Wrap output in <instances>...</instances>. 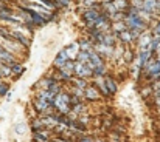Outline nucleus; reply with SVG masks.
Segmentation results:
<instances>
[{
	"mask_svg": "<svg viewBox=\"0 0 160 142\" xmlns=\"http://www.w3.org/2000/svg\"><path fill=\"white\" fill-rule=\"evenodd\" d=\"M142 9L146 11L148 14H151L152 17L160 16V0H143Z\"/></svg>",
	"mask_w": 160,
	"mask_h": 142,
	"instance_id": "obj_6",
	"label": "nucleus"
},
{
	"mask_svg": "<svg viewBox=\"0 0 160 142\" xmlns=\"http://www.w3.org/2000/svg\"><path fill=\"white\" fill-rule=\"evenodd\" d=\"M110 3H112L113 9L120 11V12H126V9L129 8V0H112Z\"/></svg>",
	"mask_w": 160,
	"mask_h": 142,
	"instance_id": "obj_16",
	"label": "nucleus"
},
{
	"mask_svg": "<svg viewBox=\"0 0 160 142\" xmlns=\"http://www.w3.org/2000/svg\"><path fill=\"white\" fill-rule=\"evenodd\" d=\"M78 47L79 49H82V51H93V44H92V40L87 37V39H81L79 42H78Z\"/></svg>",
	"mask_w": 160,
	"mask_h": 142,
	"instance_id": "obj_21",
	"label": "nucleus"
},
{
	"mask_svg": "<svg viewBox=\"0 0 160 142\" xmlns=\"http://www.w3.org/2000/svg\"><path fill=\"white\" fill-rule=\"evenodd\" d=\"M151 39H152V33H140V36H138V48L140 49H146V48H149V44H151Z\"/></svg>",
	"mask_w": 160,
	"mask_h": 142,
	"instance_id": "obj_11",
	"label": "nucleus"
},
{
	"mask_svg": "<svg viewBox=\"0 0 160 142\" xmlns=\"http://www.w3.org/2000/svg\"><path fill=\"white\" fill-rule=\"evenodd\" d=\"M72 85H75V87H78V88H81V90H84L87 85H89V80L87 79H84V77H72Z\"/></svg>",
	"mask_w": 160,
	"mask_h": 142,
	"instance_id": "obj_22",
	"label": "nucleus"
},
{
	"mask_svg": "<svg viewBox=\"0 0 160 142\" xmlns=\"http://www.w3.org/2000/svg\"><path fill=\"white\" fill-rule=\"evenodd\" d=\"M73 73H75V76H76V77H84V79H89V77H92V76H93V71H92L86 63L78 62V60H75Z\"/></svg>",
	"mask_w": 160,
	"mask_h": 142,
	"instance_id": "obj_4",
	"label": "nucleus"
},
{
	"mask_svg": "<svg viewBox=\"0 0 160 142\" xmlns=\"http://www.w3.org/2000/svg\"><path fill=\"white\" fill-rule=\"evenodd\" d=\"M152 34H156V36H160V20L156 23V26H154V31H152Z\"/></svg>",
	"mask_w": 160,
	"mask_h": 142,
	"instance_id": "obj_32",
	"label": "nucleus"
},
{
	"mask_svg": "<svg viewBox=\"0 0 160 142\" xmlns=\"http://www.w3.org/2000/svg\"><path fill=\"white\" fill-rule=\"evenodd\" d=\"M142 96L145 99H149V96H152V85L151 84H146L143 88H142Z\"/></svg>",
	"mask_w": 160,
	"mask_h": 142,
	"instance_id": "obj_26",
	"label": "nucleus"
},
{
	"mask_svg": "<svg viewBox=\"0 0 160 142\" xmlns=\"http://www.w3.org/2000/svg\"><path fill=\"white\" fill-rule=\"evenodd\" d=\"M0 60H3V62H6V63H14V62H17L16 60V57H14V54H11L6 48L3 47V44H0Z\"/></svg>",
	"mask_w": 160,
	"mask_h": 142,
	"instance_id": "obj_12",
	"label": "nucleus"
},
{
	"mask_svg": "<svg viewBox=\"0 0 160 142\" xmlns=\"http://www.w3.org/2000/svg\"><path fill=\"white\" fill-rule=\"evenodd\" d=\"M135 59V56H134V51L131 49V48L126 45L124 48V51H123V60L126 62V63H132V60Z\"/></svg>",
	"mask_w": 160,
	"mask_h": 142,
	"instance_id": "obj_25",
	"label": "nucleus"
},
{
	"mask_svg": "<svg viewBox=\"0 0 160 142\" xmlns=\"http://www.w3.org/2000/svg\"><path fill=\"white\" fill-rule=\"evenodd\" d=\"M20 8L28 14V17H30V22L33 23V26H44L45 23H47V20L42 17V14L39 12V11H36L34 8H31V6H27V5H20Z\"/></svg>",
	"mask_w": 160,
	"mask_h": 142,
	"instance_id": "obj_2",
	"label": "nucleus"
},
{
	"mask_svg": "<svg viewBox=\"0 0 160 142\" xmlns=\"http://www.w3.org/2000/svg\"><path fill=\"white\" fill-rule=\"evenodd\" d=\"M8 91H9V84L0 80V96H6Z\"/></svg>",
	"mask_w": 160,
	"mask_h": 142,
	"instance_id": "obj_29",
	"label": "nucleus"
},
{
	"mask_svg": "<svg viewBox=\"0 0 160 142\" xmlns=\"http://www.w3.org/2000/svg\"><path fill=\"white\" fill-rule=\"evenodd\" d=\"M159 49H160V36L152 34V39H151V44H149V51L152 54H156Z\"/></svg>",
	"mask_w": 160,
	"mask_h": 142,
	"instance_id": "obj_23",
	"label": "nucleus"
},
{
	"mask_svg": "<svg viewBox=\"0 0 160 142\" xmlns=\"http://www.w3.org/2000/svg\"><path fill=\"white\" fill-rule=\"evenodd\" d=\"M53 2H54V6L56 8H67L72 3V0H53Z\"/></svg>",
	"mask_w": 160,
	"mask_h": 142,
	"instance_id": "obj_28",
	"label": "nucleus"
},
{
	"mask_svg": "<svg viewBox=\"0 0 160 142\" xmlns=\"http://www.w3.org/2000/svg\"><path fill=\"white\" fill-rule=\"evenodd\" d=\"M68 60V56H67V53H65V49L62 48L59 53H58V56L54 57V62H53V65L56 66V68H61L65 62Z\"/></svg>",
	"mask_w": 160,
	"mask_h": 142,
	"instance_id": "obj_14",
	"label": "nucleus"
},
{
	"mask_svg": "<svg viewBox=\"0 0 160 142\" xmlns=\"http://www.w3.org/2000/svg\"><path fill=\"white\" fill-rule=\"evenodd\" d=\"M86 100H89V102H97V100H100L101 99V94H100V91H98V88L95 87V85H87L86 88H84V96H82Z\"/></svg>",
	"mask_w": 160,
	"mask_h": 142,
	"instance_id": "obj_7",
	"label": "nucleus"
},
{
	"mask_svg": "<svg viewBox=\"0 0 160 142\" xmlns=\"http://www.w3.org/2000/svg\"><path fill=\"white\" fill-rule=\"evenodd\" d=\"M123 20H124V23H126V26H128L129 30H135V31H138V33H143V31H146V28H148V22H145V20L137 14V8H134V6H131V5H129V8L126 9Z\"/></svg>",
	"mask_w": 160,
	"mask_h": 142,
	"instance_id": "obj_1",
	"label": "nucleus"
},
{
	"mask_svg": "<svg viewBox=\"0 0 160 142\" xmlns=\"http://www.w3.org/2000/svg\"><path fill=\"white\" fill-rule=\"evenodd\" d=\"M138 36H140V33L138 31H135V30H124V31H121L118 36H117V39L123 44V45H131L132 42H135L137 39H138Z\"/></svg>",
	"mask_w": 160,
	"mask_h": 142,
	"instance_id": "obj_3",
	"label": "nucleus"
},
{
	"mask_svg": "<svg viewBox=\"0 0 160 142\" xmlns=\"http://www.w3.org/2000/svg\"><path fill=\"white\" fill-rule=\"evenodd\" d=\"M8 34H9V37H11L12 40H16V42L20 44L22 47H25V48L31 47V39H30L28 36H25L23 33H20V31H17V30H8Z\"/></svg>",
	"mask_w": 160,
	"mask_h": 142,
	"instance_id": "obj_5",
	"label": "nucleus"
},
{
	"mask_svg": "<svg viewBox=\"0 0 160 142\" xmlns=\"http://www.w3.org/2000/svg\"><path fill=\"white\" fill-rule=\"evenodd\" d=\"M52 103L48 100H44V99H39V97H34L33 100V110L38 113V114H42L47 108H50Z\"/></svg>",
	"mask_w": 160,
	"mask_h": 142,
	"instance_id": "obj_9",
	"label": "nucleus"
},
{
	"mask_svg": "<svg viewBox=\"0 0 160 142\" xmlns=\"http://www.w3.org/2000/svg\"><path fill=\"white\" fill-rule=\"evenodd\" d=\"M76 141L78 142H95V138H93L92 135H86V133H82V135L76 136Z\"/></svg>",
	"mask_w": 160,
	"mask_h": 142,
	"instance_id": "obj_27",
	"label": "nucleus"
},
{
	"mask_svg": "<svg viewBox=\"0 0 160 142\" xmlns=\"http://www.w3.org/2000/svg\"><path fill=\"white\" fill-rule=\"evenodd\" d=\"M103 79H104V85H106L107 91H109L112 96H115V94H117V91H118V84H117V79H115V77H112V76H107V74L103 77Z\"/></svg>",
	"mask_w": 160,
	"mask_h": 142,
	"instance_id": "obj_10",
	"label": "nucleus"
},
{
	"mask_svg": "<svg viewBox=\"0 0 160 142\" xmlns=\"http://www.w3.org/2000/svg\"><path fill=\"white\" fill-rule=\"evenodd\" d=\"M23 73H25V66H23V65H20L19 62L11 63V77H12V79L20 77Z\"/></svg>",
	"mask_w": 160,
	"mask_h": 142,
	"instance_id": "obj_13",
	"label": "nucleus"
},
{
	"mask_svg": "<svg viewBox=\"0 0 160 142\" xmlns=\"http://www.w3.org/2000/svg\"><path fill=\"white\" fill-rule=\"evenodd\" d=\"M106 74H107V63L104 62V63H101V65L93 68V76L92 77H103Z\"/></svg>",
	"mask_w": 160,
	"mask_h": 142,
	"instance_id": "obj_20",
	"label": "nucleus"
},
{
	"mask_svg": "<svg viewBox=\"0 0 160 142\" xmlns=\"http://www.w3.org/2000/svg\"><path fill=\"white\" fill-rule=\"evenodd\" d=\"M156 54H157V56H156V59H157V60H160V49L156 53Z\"/></svg>",
	"mask_w": 160,
	"mask_h": 142,
	"instance_id": "obj_34",
	"label": "nucleus"
},
{
	"mask_svg": "<svg viewBox=\"0 0 160 142\" xmlns=\"http://www.w3.org/2000/svg\"><path fill=\"white\" fill-rule=\"evenodd\" d=\"M8 5H6V2H3V0H0V9H3V8H6Z\"/></svg>",
	"mask_w": 160,
	"mask_h": 142,
	"instance_id": "obj_33",
	"label": "nucleus"
},
{
	"mask_svg": "<svg viewBox=\"0 0 160 142\" xmlns=\"http://www.w3.org/2000/svg\"><path fill=\"white\" fill-rule=\"evenodd\" d=\"M103 2H112V0H103Z\"/></svg>",
	"mask_w": 160,
	"mask_h": 142,
	"instance_id": "obj_35",
	"label": "nucleus"
},
{
	"mask_svg": "<svg viewBox=\"0 0 160 142\" xmlns=\"http://www.w3.org/2000/svg\"><path fill=\"white\" fill-rule=\"evenodd\" d=\"M44 128H47V127H45L44 119H42L41 116L31 119V130H33V131H39V130H44Z\"/></svg>",
	"mask_w": 160,
	"mask_h": 142,
	"instance_id": "obj_19",
	"label": "nucleus"
},
{
	"mask_svg": "<svg viewBox=\"0 0 160 142\" xmlns=\"http://www.w3.org/2000/svg\"><path fill=\"white\" fill-rule=\"evenodd\" d=\"M64 49H65L68 59H76V54H78V51H79V47H78V44H72L70 47H65Z\"/></svg>",
	"mask_w": 160,
	"mask_h": 142,
	"instance_id": "obj_24",
	"label": "nucleus"
},
{
	"mask_svg": "<svg viewBox=\"0 0 160 142\" xmlns=\"http://www.w3.org/2000/svg\"><path fill=\"white\" fill-rule=\"evenodd\" d=\"M54 79L50 76V77H44V79H41L36 85H34V88H41V90H48L52 85H53Z\"/></svg>",
	"mask_w": 160,
	"mask_h": 142,
	"instance_id": "obj_17",
	"label": "nucleus"
},
{
	"mask_svg": "<svg viewBox=\"0 0 160 142\" xmlns=\"http://www.w3.org/2000/svg\"><path fill=\"white\" fill-rule=\"evenodd\" d=\"M54 96L56 94H54L53 91H50V90H39L34 97H39V99H44V100H48V102L52 103L53 99H54Z\"/></svg>",
	"mask_w": 160,
	"mask_h": 142,
	"instance_id": "obj_18",
	"label": "nucleus"
},
{
	"mask_svg": "<svg viewBox=\"0 0 160 142\" xmlns=\"http://www.w3.org/2000/svg\"><path fill=\"white\" fill-rule=\"evenodd\" d=\"M100 12H101V9H98L97 6H95V8H86V9L82 11V14H81V19H82L86 23H89V22H93V20L100 16Z\"/></svg>",
	"mask_w": 160,
	"mask_h": 142,
	"instance_id": "obj_8",
	"label": "nucleus"
},
{
	"mask_svg": "<svg viewBox=\"0 0 160 142\" xmlns=\"http://www.w3.org/2000/svg\"><path fill=\"white\" fill-rule=\"evenodd\" d=\"M124 30H128L124 20H118V22H112V23H110V31H112L115 36H118V34H120L121 31H124Z\"/></svg>",
	"mask_w": 160,
	"mask_h": 142,
	"instance_id": "obj_15",
	"label": "nucleus"
},
{
	"mask_svg": "<svg viewBox=\"0 0 160 142\" xmlns=\"http://www.w3.org/2000/svg\"><path fill=\"white\" fill-rule=\"evenodd\" d=\"M142 3H143V0H131V2H129V5L134 6V8H137V9L142 8Z\"/></svg>",
	"mask_w": 160,
	"mask_h": 142,
	"instance_id": "obj_31",
	"label": "nucleus"
},
{
	"mask_svg": "<svg viewBox=\"0 0 160 142\" xmlns=\"http://www.w3.org/2000/svg\"><path fill=\"white\" fill-rule=\"evenodd\" d=\"M14 130H16L17 135H23V133L27 131V125H25V124H17V125L14 127Z\"/></svg>",
	"mask_w": 160,
	"mask_h": 142,
	"instance_id": "obj_30",
	"label": "nucleus"
},
{
	"mask_svg": "<svg viewBox=\"0 0 160 142\" xmlns=\"http://www.w3.org/2000/svg\"><path fill=\"white\" fill-rule=\"evenodd\" d=\"M159 119H160V117H159Z\"/></svg>",
	"mask_w": 160,
	"mask_h": 142,
	"instance_id": "obj_36",
	"label": "nucleus"
}]
</instances>
